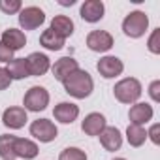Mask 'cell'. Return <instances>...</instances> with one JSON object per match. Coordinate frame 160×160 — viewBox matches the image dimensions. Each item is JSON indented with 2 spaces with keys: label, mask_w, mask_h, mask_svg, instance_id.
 Returning <instances> with one entry per match:
<instances>
[{
  "label": "cell",
  "mask_w": 160,
  "mask_h": 160,
  "mask_svg": "<svg viewBox=\"0 0 160 160\" xmlns=\"http://www.w3.org/2000/svg\"><path fill=\"white\" fill-rule=\"evenodd\" d=\"M0 10L4 13H17L21 12V0H0Z\"/></svg>",
  "instance_id": "d4e9b609"
},
{
  "label": "cell",
  "mask_w": 160,
  "mask_h": 160,
  "mask_svg": "<svg viewBox=\"0 0 160 160\" xmlns=\"http://www.w3.org/2000/svg\"><path fill=\"white\" fill-rule=\"evenodd\" d=\"M8 73L12 79H25L28 77V66H27V58H13L8 62Z\"/></svg>",
  "instance_id": "ffe728a7"
},
{
  "label": "cell",
  "mask_w": 160,
  "mask_h": 160,
  "mask_svg": "<svg viewBox=\"0 0 160 160\" xmlns=\"http://www.w3.org/2000/svg\"><path fill=\"white\" fill-rule=\"evenodd\" d=\"M15 154L25 158V160H30V158H36L38 154V145L30 139H23V138H17L15 139Z\"/></svg>",
  "instance_id": "d6986e66"
},
{
  "label": "cell",
  "mask_w": 160,
  "mask_h": 160,
  "mask_svg": "<svg viewBox=\"0 0 160 160\" xmlns=\"http://www.w3.org/2000/svg\"><path fill=\"white\" fill-rule=\"evenodd\" d=\"M126 139L132 147H141L147 139V132L143 126H136V124H128L126 128Z\"/></svg>",
  "instance_id": "7402d4cb"
},
{
  "label": "cell",
  "mask_w": 160,
  "mask_h": 160,
  "mask_svg": "<svg viewBox=\"0 0 160 160\" xmlns=\"http://www.w3.org/2000/svg\"><path fill=\"white\" fill-rule=\"evenodd\" d=\"M128 119H130V124H136V126H143L145 122H149L152 119V108L145 102L141 104H136L130 108V113H128Z\"/></svg>",
  "instance_id": "8fae6325"
},
{
  "label": "cell",
  "mask_w": 160,
  "mask_h": 160,
  "mask_svg": "<svg viewBox=\"0 0 160 160\" xmlns=\"http://www.w3.org/2000/svg\"><path fill=\"white\" fill-rule=\"evenodd\" d=\"M100 143L106 151H119L121 145H122V136L119 132V128L115 126H106L102 132H100Z\"/></svg>",
  "instance_id": "9c48e42d"
},
{
  "label": "cell",
  "mask_w": 160,
  "mask_h": 160,
  "mask_svg": "<svg viewBox=\"0 0 160 160\" xmlns=\"http://www.w3.org/2000/svg\"><path fill=\"white\" fill-rule=\"evenodd\" d=\"M147 45H149V51H151V53H154V55L160 53V28L152 30V34H151Z\"/></svg>",
  "instance_id": "484cf974"
},
{
  "label": "cell",
  "mask_w": 160,
  "mask_h": 160,
  "mask_svg": "<svg viewBox=\"0 0 160 160\" xmlns=\"http://www.w3.org/2000/svg\"><path fill=\"white\" fill-rule=\"evenodd\" d=\"M53 115L57 121H60L64 124H72L79 115V108L75 104H70V102H60L58 106H55Z\"/></svg>",
  "instance_id": "4fadbf2b"
},
{
  "label": "cell",
  "mask_w": 160,
  "mask_h": 160,
  "mask_svg": "<svg viewBox=\"0 0 160 160\" xmlns=\"http://www.w3.org/2000/svg\"><path fill=\"white\" fill-rule=\"evenodd\" d=\"M10 60H13V51L0 42V62H10Z\"/></svg>",
  "instance_id": "83f0119b"
},
{
  "label": "cell",
  "mask_w": 160,
  "mask_h": 160,
  "mask_svg": "<svg viewBox=\"0 0 160 160\" xmlns=\"http://www.w3.org/2000/svg\"><path fill=\"white\" fill-rule=\"evenodd\" d=\"M58 160H87V154L77 147H68L60 152Z\"/></svg>",
  "instance_id": "cb8c5ba5"
},
{
  "label": "cell",
  "mask_w": 160,
  "mask_h": 160,
  "mask_svg": "<svg viewBox=\"0 0 160 160\" xmlns=\"http://www.w3.org/2000/svg\"><path fill=\"white\" fill-rule=\"evenodd\" d=\"M75 70H79L77 60L72 58V57H62V58H58V60L55 62V66H53V75H55V79H58V81H64V79H66L72 72H75Z\"/></svg>",
  "instance_id": "9a60e30c"
},
{
  "label": "cell",
  "mask_w": 160,
  "mask_h": 160,
  "mask_svg": "<svg viewBox=\"0 0 160 160\" xmlns=\"http://www.w3.org/2000/svg\"><path fill=\"white\" fill-rule=\"evenodd\" d=\"M81 17L87 23H98L104 17V2L102 0H87L81 6Z\"/></svg>",
  "instance_id": "7c38bea8"
},
{
  "label": "cell",
  "mask_w": 160,
  "mask_h": 160,
  "mask_svg": "<svg viewBox=\"0 0 160 160\" xmlns=\"http://www.w3.org/2000/svg\"><path fill=\"white\" fill-rule=\"evenodd\" d=\"M25 109L28 111H43L49 104V92L43 87H30L25 94Z\"/></svg>",
  "instance_id": "277c9868"
},
{
  "label": "cell",
  "mask_w": 160,
  "mask_h": 160,
  "mask_svg": "<svg viewBox=\"0 0 160 160\" xmlns=\"http://www.w3.org/2000/svg\"><path fill=\"white\" fill-rule=\"evenodd\" d=\"M51 30L57 36H60L62 40H66V38H70L73 34V21L70 17H66V15H57L51 21Z\"/></svg>",
  "instance_id": "e0dca14e"
},
{
  "label": "cell",
  "mask_w": 160,
  "mask_h": 160,
  "mask_svg": "<svg viewBox=\"0 0 160 160\" xmlns=\"http://www.w3.org/2000/svg\"><path fill=\"white\" fill-rule=\"evenodd\" d=\"M62 83H64V91H66L70 96L79 98V100L91 96V92H92V89H94L92 77H91V73L85 72V70H75V72H72Z\"/></svg>",
  "instance_id": "6da1fadb"
},
{
  "label": "cell",
  "mask_w": 160,
  "mask_h": 160,
  "mask_svg": "<svg viewBox=\"0 0 160 160\" xmlns=\"http://www.w3.org/2000/svg\"><path fill=\"white\" fill-rule=\"evenodd\" d=\"M149 94L154 102H160V81H152L149 87Z\"/></svg>",
  "instance_id": "f1b7e54d"
},
{
  "label": "cell",
  "mask_w": 160,
  "mask_h": 160,
  "mask_svg": "<svg viewBox=\"0 0 160 160\" xmlns=\"http://www.w3.org/2000/svg\"><path fill=\"white\" fill-rule=\"evenodd\" d=\"M115 98L122 104H134L141 96V83L134 77H126L113 87Z\"/></svg>",
  "instance_id": "7a4b0ae2"
},
{
  "label": "cell",
  "mask_w": 160,
  "mask_h": 160,
  "mask_svg": "<svg viewBox=\"0 0 160 160\" xmlns=\"http://www.w3.org/2000/svg\"><path fill=\"white\" fill-rule=\"evenodd\" d=\"M115 160H124V158H115Z\"/></svg>",
  "instance_id": "1f68e13d"
},
{
  "label": "cell",
  "mask_w": 160,
  "mask_h": 160,
  "mask_svg": "<svg viewBox=\"0 0 160 160\" xmlns=\"http://www.w3.org/2000/svg\"><path fill=\"white\" fill-rule=\"evenodd\" d=\"M15 136H0V158L4 160H13L17 154H15Z\"/></svg>",
  "instance_id": "44dd1931"
},
{
  "label": "cell",
  "mask_w": 160,
  "mask_h": 160,
  "mask_svg": "<svg viewBox=\"0 0 160 160\" xmlns=\"http://www.w3.org/2000/svg\"><path fill=\"white\" fill-rule=\"evenodd\" d=\"M10 85H12V77L8 73V70L6 68H0V91L8 89Z\"/></svg>",
  "instance_id": "4316f807"
},
{
  "label": "cell",
  "mask_w": 160,
  "mask_h": 160,
  "mask_svg": "<svg viewBox=\"0 0 160 160\" xmlns=\"http://www.w3.org/2000/svg\"><path fill=\"white\" fill-rule=\"evenodd\" d=\"M87 45L91 51H96V53H106L113 47V38L109 32L106 30H92L89 36H87Z\"/></svg>",
  "instance_id": "52a82bcc"
},
{
  "label": "cell",
  "mask_w": 160,
  "mask_h": 160,
  "mask_svg": "<svg viewBox=\"0 0 160 160\" xmlns=\"http://www.w3.org/2000/svg\"><path fill=\"white\" fill-rule=\"evenodd\" d=\"M147 27H149V17H147L143 12H132V13H128V15L124 17V21H122V30H124V34L130 36V38H139V36H143L145 30H147Z\"/></svg>",
  "instance_id": "3957f363"
},
{
  "label": "cell",
  "mask_w": 160,
  "mask_h": 160,
  "mask_svg": "<svg viewBox=\"0 0 160 160\" xmlns=\"http://www.w3.org/2000/svg\"><path fill=\"white\" fill-rule=\"evenodd\" d=\"M60 4L62 6H72V4H75V0H60Z\"/></svg>",
  "instance_id": "4dcf8cb0"
},
{
  "label": "cell",
  "mask_w": 160,
  "mask_h": 160,
  "mask_svg": "<svg viewBox=\"0 0 160 160\" xmlns=\"http://www.w3.org/2000/svg\"><path fill=\"white\" fill-rule=\"evenodd\" d=\"M27 66H28V73H30V75H43V73L49 70L51 62H49V58H47L45 55H42V53H32V55H28V58H27Z\"/></svg>",
  "instance_id": "2e32d148"
},
{
  "label": "cell",
  "mask_w": 160,
  "mask_h": 160,
  "mask_svg": "<svg viewBox=\"0 0 160 160\" xmlns=\"http://www.w3.org/2000/svg\"><path fill=\"white\" fill-rule=\"evenodd\" d=\"M81 128L87 136H100V132L106 128V117L102 113H89L81 122Z\"/></svg>",
  "instance_id": "5bb4252c"
},
{
  "label": "cell",
  "mask_w": 160,
  "mask_h": 160,
  "mask_svg": "<svg viewBox=\"0 0 160 160\" xmlns=\"http://www.w3.org/2000/svg\"><path fill=\"white\" fill-rule=\"evenodd\" d=\"M2 122L8 128H13V130L23 128L25 122H27V109L25 108H8L2 113Z\"/></svg>",
  "instance_id": "30bf717a"
},
{
  "label": "cell",
  "mask_w": 160,
  "mask_h": 160,
  "mask_svg": "<svg viewBox=\"0 0 160 160\" xmlns=\"http://www.w3.org/2000/svg\"><path fill=\"white\" fill-rule=\"evenodd\" d=\"M30 134L36 139H40L42 143H49V141H53L57 138L58 130L49 119H38V121H34L30 124Z\"/></svg>",
  "instance_id": "5b68a950"
},
{
  "label": "cell",
  "mask_w": 160,
  "mask_h": 160,
  "mask_svg": "<svg viewBox=\"0 0 160 160\" xmlns=\"http://www.w3.org/2000/svg\"><path fill=\"white\" fill-rule=\"evenodd\" d=\"M40 43L45 47V49H51V51H58L64 47V40L60 36H57L51 28L49 30H43V34L40 36Z\"/></svg>",
  "instance_id": "603a6c76"
},
{
  "label": "cell",
  "mask_w": 160,
  "mask_h": 160,
  "mask_svg": "<svg viewBox=\"0 0 160 160\" xmlns=\"http://www.w3.org/2000/svg\"><path fill=\"white\" fill-rule=\"evenodd\" d=\"M43 21H45V13L40 8H36V6H28V8L21 10V13H19V25L25 30H34Z\"/></svg>",
  "instance_id": "8992f818"
},
{
  "label": "cell",
  "mask_w": 160,
  "mask_h": 160,
  "mask_svg": "<svg viewBox=\"0 0 160 160\" xmlns=\"http://www.w3.org/2000/svg\"><path fill=\"white\" fill-rule=\"evenodd\" d=\"M158 134H160V124H152L151 130L147 132V136H149V138L152 139V143H156V145L160 143V136H158Z\"/></svg>",
  "instance_id": "f546056e"
},
{
  "label": "cell",
  "mask_w": 160,
  "mask_h": 160,
  "mask_svg": "<svg viewBox=\"0 0 160 160\" xmlns=\"http://www.w3.org/2000/svg\"><path fill=\"white\" fill-rule=\"evenodd\" d=\"M2 43H4L6 47H10L12 51H17V49H21V47H25L27 38H25V34H23L21 30H17V28H8V30H4V34H2Z\"/></svg>",
  "instance_id": "ac0fdd59"
},
{
  "label": "cell",
  "mask_w": 160,
  "mask_h": 160,
  "mask_svg": "<svg viewBox=\"0 0 160 160\" xmlns=\"http://www.w3.org/2000/svg\"><path fill=\"white\" fill-rule=\"evenodd\" d=\"M96 68H98V72H100V75H102V77L111 79V77H117V75H121V73H122L124 64H122V60H121V58H117V57H104V58H100V60H98Z\"/></svg>",
  "instance_id": "ba28073f"
}]
</instances>
